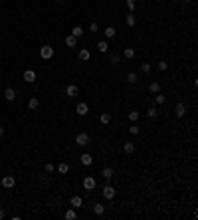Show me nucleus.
<instances>
[{
	"instance_id": "obj_1",
	"label": "nucleus",
	"mask_w": 198,
	"mask_h": 220,
	"mask_svg": "<svg viewBox=\"0 0 198 220\" xmlns=\"http://www.w3.org/2000/svg\"><path fill=\"white\" fill-rule=\"evenodd\" d=\"M89 143H91V137H89L87 133H77L76 135V145L77 147H87Z\"/></svg>"
},
{
	"instance_id": "obj_2",
	"label": "nucleus",
	"mask_w": 198,
	"mask_h": 220,
	"mask_svg": "<svg viewBox=\"0 0 198 220\" xmlns=\"http://www.w3.org/2000/svg\"><path fill=\"white\" fill-rule=\"evenodd\" d=\"M40 58L42 60H52L53 58V48L52 46H42L40 48Z\"/></svg>"
},
{
	"instance_id": "obj_3",
	"label": "nucleus",
	"mask_w": 198,
	"mask_h": 220,
	"mask_svg": "<svg viewBox=\"0 0 198 220\" xmlns=\"http://www.w3.org/2000/svg\"><path fill=\"white\" fill-rule=\"evenodd\" d=\"M95 186H97V182H95L93 176H85V179H83V189H85V190H89V192H91V190L95 189Z\"/></svg>"
},
{
	"instance_id": "obj_4",
	"label": "nucleus",
	"mask_w": 198,
	"mask_h": 220,
	"mask_svg": "<svg viewBox=\"0 0 198 220\" xmlns=\"http://www.w3.org/2000/svg\"><path fill=\"white\" fill-rule=\"evenodd\" d=\"M76 113H77L79 117H85V115L89 113V105H87V103H83V101H81V103H77V107H76Z\"/></svg>"
},
{
	"instance_id": "obj_5",
	"label": "nucleus",
	"mask_w": 198,
	"mask_h": 220,
	"mask_svg": "<svg viewBox=\"0 0 198 220\" xmlns=\"http://www.w3.org/2000/svg\"><path fill=\"white\" fill-rule=\"evenodd\" d=\"M14 185H16V179L12 175H6L2 179V186H4V189H14Z\"/></svg>"
},
{
	"instance_id": "obj_6",
	"label": "nucleus",
	"mask_w": 198,
	"mask_h": 220,
	"mask_svg": "<svg viewBox=\"0 0 198 220\" xmlns=\"http://www.w3.org/2000/svg\"><path fill=\"white\" fill-rule=\"evenodd\" d=\"M174 115L178 117V119H182V117L186 115V105L184 103H176L174 105Z\"/></svg>"
},
{
	"instance_id": "obj_7",
	"label": "nucleus",
	"mask_w": 198,
	"mask_h": 220,
	"mask_svg": "<svg viewBox=\"0 0 198 220\" xmlns=\"http://www.w3.org/2000/svg\"><path fill=\"white\" fill-rule=\"evenodd\" d=\"M123 151H125L127 155H133V153L137 151V145L131 143V141H125V143H123Z\"/></svg>"
},
{
	"instance_id": "obj_8",
	"label": "nucleus",
	"mask_w": 198,
	"mask_h": 220,
	"mask_svg": "<svg viewBox=\"0 0 198 220\" xmlns=\"http://www.w3.org/2000/svg\"><path fill=\"white\" fill-rule=\"evenodd\" d=\"M103 196L107 198V200H111V198L115 196V189H113L111 185H105V186H103Z\"/></svg>"
},
{
	"instance_id": "obj_9",
	"label": "nucleus",
	"mask_w": 198,
	"mask_h": 220,
	"mask_svg": "<svg viewBox=\"0 0 198 220\" xmlns=\"http://www.w3.org/2000/svg\"><path fill=\"white\" fill-rule=\"evenodd\" d=\"M69 204H71V208L77 210V208H81V204H83V198L81 196H71L69 198Z\"/></svg>"
},
{
	"instance_id": "obj_10",
	"label": "nucleus",
	"mask_w": 198,
	"mask_h": 220,
	"mask_svg": "<svg viewBox=\"0 0 198 220\" xmlns=\"http://www.w3.org/2000/svg\"><path fill=\"white\" fill-rule=\"evenodd\" d=\"M77 93H79V89H77V85H67V87H66V95H67V97H77Z\"/></svg>"
},
{
	"instance_id": "obj_11",
	"label": "nucleus",
	"mask_w": 198,
	"mask_h": 220,
	"mask_svg": "<svg viewBox=\"0 0 198 220\" xmlns=\"http://www.w3.org/2000/svg\"><path fill=\"white\" fill-rule=\"evenodd\" d=\"M24 82H28V83L36 82V72H34V69H26V72H24Z\"/></svg>"
},
{
	"instance_id": "obj_12",
	"label": "nucleus",
	"mask_w": 198,
	"mask_h": 220,
	"mask_svg": "<svg viewBox=\"0 0 198 220\" xmlns=\"http://www.w3.org/2000/svg\"><path fill=\"white\" fill-rule=\"evenodd\" d=\"M4 99H6V101H14L16 99V91L12 87H6V89H4Z\"/></svg>"
},
{
	"instance_id": "obj_13",
	"label": "nucleus",
	"mask_w": 198,
	"mask_h": 220,
	"mask_svg": "<svg viewBox=\"0 0 198 220\" xmlns=\"http://www.w3.org/2000/svg\"><path fill=\"white\" fill-rule=\"evenodd\" d=\"M103 34H105L107 40H111V38H115V36H117V30L113 28V26H107V28L103 30Z\"/></svg>"
},
{
	"instance_id": "obj_14",
	"label": "nucleus",
	"mask_w": 198,
	"mask_h": 220,
	"mask_svg": "<svg viewBox=\"0 0 198 220\" xmlns=\"http://www.w3.org/2000/svg\"><path fill=\"white\" fill-rule=\"evenodd\" d=\"M101 176H103V179L109 182L111 179H113V169H109V167H105L103 171H101Z\"/></svg>"
},
{
	"instance_id": "obj_15",
	"label": "nucleus",
	"mask_w": 198,
	"mask_h": 220,
	"mask_svg": "<svg viewBox=\"0 0 198 220\" xmlns=\"http://www.w3.org/2000/svg\"><path fill=\"white\" fill-rule=\"evenodd\" d=\"M63 218H66V220H76L77 218V210H76V208H69V210H66Z\"/></svg>"
},
{
	"instance_id": "obj_16",
	"label": "nucleus",
	"mask_w": 198,
	"mask_h": 220,
	"mask_svg": "<svg viewBox=\"0 0 198 220\" xmlns=\"http://www.w3.org/2000/svg\"><path fill=\"white\" fill-rule=\"evenodd\" d=\"M91 163H93V157H91L89 153H83V155H81V165H85V167H89Z\"/></svg>"
},
{
	"instance_id": "obj_17",
	"label": "nucleus",
	"mask_w": 198,
	"mask_h": 220,
	"mask_svg": "<svg viewBox=\"0 0 198 220\" xmlns=\"http://www.w3.org/2000/svg\"><path fill=\"white\" fill-rule=\"evenodd\" d=\"M123 58H125V60H133V58H135V50H133V48H125V50H123Z\"/></svg>"
},
{
	"instance_id": "obj_18",
	"label": "nucleus",
	"mask_w": 198,
	"mask_h": 220,
	"mask_svg": "<svg viewBox=\"0 0 198 220\" xmlns=\"http://www.w3.org/2000/svg\"><path fill=\"white\" fill-rule=\"evenodd\" d=\"M149 91H151V93H160V83L159 82H151L149 83Z\"/></svg>"
},
{
	"instance_id": "obj_19",
	"label": "nucleus",
	"mask_w": 198,
	"mask_h": 220,
	"mask_svg": "<svg viewBox=\"0 0 198 220\" xmlns=\"http://www.w3.org/2000/svg\"><path fill=\"white\" fill-rule=\"evenodd\" d=\"M66 46L67 48H76L77 46V38H76V36H67V38H66Z\"/></svg>"
},
{
	"instance_id": "obj_20",
	"label": "nucleus",
	"mask_w": 198,
	"mask_h": 220,
	"mask_svg": "<svg viewBox=\"0 0 198 220\" xmlns=\"http://www.w3.org/2000/svg\"><path fill=\"white\" fill-rule=\"evenodd\" d=\"M93 212L97 214V216H101V214L105 212V206L101 204V202H95V204H93Z\"/></svg>"
},
{
	"instance_id": "obj_21",
	"label": "nucleus",
	"mask_w": 198,
	"mask_h": 220,
	"mask_svg": "<svg viewBox=\"0 0 198 220\" xmlns=\"http://www.w3.org/2000/svg\"><path fill=\"white\" fill-rule=\"evenodd\" d=\"M71 36L81 38V36H83V28H81V26H73V28H71Z\"/></svg>"
},
{
	"instance_id": "obj_22",
	"label": "nucleus",
	"mask_w": 198,
	"mask_h": 220,
	"mask_svg": "<svg viewBox=\"0 0 198 220\" xmlns=\"http://www.w3.org/2000/svg\"><path fill=\"white\" fill-rule=\"evenodd\" d=\"M38 107H40V101H38V97H32V99L28 101V109H32V111H34V109H38Z\"/></svg>"
},
{
	"instance_id": "obj_23",
	"label": "nucleus",
	"mask_w": 198,
	"mask_h": 220,
	"mask_svg": "<svg viewBox=\"0 0 198 220\" xmlns=\"http://www.w3.org/2000/svg\"><path fill=\"white\" fill-rule=\"evenodd\" d=\"M109 121H111V115L109 113H101L99 115V123H101V125H109Z\"/></svg>"
},
{
	"instance_id": "obj_24",
	"label": "nucleus",
	"mask_w": 198,
	"mask_h": 220,
	"mask_svg": "<svg viewBox=\"0 0 198 220\" xmlns=\"http://www.w3.org/2000/svg\"><path fill=\"white\" fill-rule=\"evenodd\" d=\"M127 82H129V83H137L139 82L137 72H129V73H127Z\"/></svg>"
},
{
	"instance_id": "obj_25",
	"label": "nucleus",
	"mask_w": 198,
	"mask_h": 220,
	"mask_svg": "<svg viewBox=\"0 0 198 220\" xmlns=\"http://www.w3.org/2000/svg\"><path fill=\"white\" fill-rule=\"evenodd\" d=\"M89 58H91V54H89V50H79V60H81V62H87Z\"/></svg>"
},
{
	"instance_id": "obj_26",
	"label": "nucleus",
	"mask_w": 198,
	"mask_h": 220,
	"mask_svg": "<svg viewBox=\"0 0 198 220\" xmlns=\"http://www.w3.org/2000/svg\"><path fill=\"white\" fill-rule=\"evenodd\" d=\"M125 22H127V26H131V28H133V26L137 24V18H135L133 14H127V16H125Z\"/></svg>"
},
{
	"instance_id": "obj_27",
	"label": "nucleus",
	"mask_w": 198,
	"mask_h": 220,
	"mask_svg": "<svg viewBox=\"0 0 198 220\" xmlns=\"http://www.w3.org/2000/svg\"><path fill=\"white\" fill-rule=\"evenodd\" d=\"M109 62H111V66H117V63L121 62V54H111Z\"/></svg>"
},
{
	"instance_id": "obj_28",
	"label": "nucleus",
	"mask_w": 198,
	"mask_h": 220,
	"mask_svg": "<svg viewBox=\"0 0 198 220\" xmlns=\"http://www.w3.org/2000/svg\"><path fill=\"white\" fill-rule=\"evenodd\" d=\"M67 171H69V165H67V163H60V165H58V173L66 175Z\"/></svg>"
},
{
	"instance_id": "obj_29",
	"label": "nucleus",
	"mask_w": 198,
	"mask_h": 220,
	"mask_svg": "<svg viewBox=\"0 0 198 220\" xmlns=\"http://www.w3.org/2000/svg\"><path fill=\"white\" fill-rule=\"evenodd\" d=\"M107 48H109V46H107V42H103V40L97 42V50H99L101 54H107Z\"/></svg>"
},
{
	"instance_id": "obj_30",
	"label": "nucleus",
	"mask_w": 198,
	"mask_h": 220,
	"mask_svg": "<svg viewBox=\"0 0 198 220\" xmlns=\"http://www.w3.org/2000/svg\"><path fill=\"white\" fill-rule=\"evenodd\" d=\"M139 117H141V115H139V111H135V109H131V111H129V119H131L133 123L139 121Z\"/></svg>"
},
{
	"instance_id": "obj_31",
	"label": "nucleus",
	"mask_w": 198,
	"mask_h": 220,
	"mask_svg": "<svg viewBox=\"0 0 198 220\" xmlns=\"http://www.w3.org/2000/svg\"><path fill=\"white\" fill-rule=\"evenodd\" d=\"M147 115H149V117H151V119H154V117H157V115H159V111H157V107H149V109H147Z\"/></svg>"
},
{
	"instance_id": "obj_32",
	"label": "nucleus",
	"mask_w": 198,
	"mask_h": 220,
	"mask_svg": "<svg viewBox=\"0 0 198 220\" xmlns=\"http://www.w3.org/2000/svg\"><path fill=\"white\" fill-rule=\"evenodd\" d=\"M154 101H157L159 105H163L164 101H167V97H164V95H160V93H154Z\"/></svg>"
},
{
	"instance_id": "obj_33",
	"label": "nucleus",
	"mask_w": 198,
	"mask_h": 220,
	"mask_svg": "<svg viewBox=\"0 0 198 220\" xmlns=\"http://www.w3.org/2000/svg\"><path fill=\"white\" fill-rule=\"evenodd\" d=\"M157 68H159V72H167V69H168V63H167V62H159Z\"/></svg>"
},
{
	"instance_id": "obj_34",
	"label": "nucleus",
	"mask_w": 198,
	"mask_h": 220,
	"mask_svg": "<svg viewBox=\"0 0 198 220\" xmlns=\"http://www.w3.org/2000/svg\"><path fill=\"white\" fill-rule=\"evenodd\" d=\"M125 4H127V8H129V10L137 8V0H125Z\"/></svg>"
},
{
	"instance_id": "obj_35",
	"label": "nucleus",
	"mask_w": 198,
	"mask_h": 220,
	"mask_svg": "<svg viewBox=\"0 0 198 220\" xmlns=\"http://www.w3.org/2000/svg\"><path fill=\"white\" fill-rule=\"evenodd\" d=\"M151 69H153L151 63H141V72H143V73H149Z\"/></svg>"
},
{
	"instance_id": "obj_36",
	"label": "nucleus",
	"mask_w": 198,
	"mask_h": 220,
	"mask_svg": "<svg viewBox=\"0 0 198 220\" xmlns=\"http://www.w3.org/2000/svg\"><path fill=\"white\" fill-rule=\"evenodd\" d=\"M44 171H46V173H53V171H56V167H53L52 163H46V165H44Z\"/></svg>"
},
{
	"instance_id": "obj_37",
	"label": "nucleus",
	"mask_w": 198,
	"mask_h": 220,
	"mask_svg": "<svg viewBox=\"0 0 198 220\" xmlns=\"http://www.w3.org/2000/svg\"><path fill=\"white\" fill-rule=\"evenodd\" d=\"M139 131H141V129H139V125H131V127H129V133H131V135H139Z\"/></svg>"
},
{
	"instance_id": "obj_38",
	"label": "nucleus",
	"mask_w": 198,
	"mask_h": 220,
	"mask_svg": "<svg viewBox=\"0 0 198 220\" xmlns=\"http://www.w3.org/2000/svg\"><path fill=\"white\" fill-rule=\"evenodd\" d=\"M89 30H91V34H95V32L99 30V26H97V22H91V26H89Z\"/></svg>"
},
{
	"instance_id": "obj_39",
	"label": "nucleus",
	"mask_w": 198,
	"mask_h": 220,
	"mask_svg": "<svg viewBox=\"0 0 198 220\" xmlns=\"http://www.w3.org/2000/svg\"><path fill=\"white\" fill-rule=\"evenodd\" d=\"M40 180H42V182H44V185H50V179H48V176H46V175H44V176H42V179H40Z\"/></svg>"
},
{
	"instance_id": "obj_40",
	"label": "nucleus",
	"mask_w": 198,
	"mask_h": 220,
	"mask_svg": "<svg viewBox=\"0 0 198 220\" xmlns=\"http://www.w3.org/2000/svg\"><path fill=\"white\" fill-rule=\"evenodd\" d=\"M4 216H6V212H4V208H0V220H2Z\"/></svg>"
},
{
	"instance_id": "obj_41",
	"label": "nucleus",
	"mask_w": 198,
	"mask_h": 220,
	"mask_svg": "<svg viewBox=\"0 0 198 220\" xmlns=\"http://www.w3.org/2000/svg\"><path fill=\"white\" fill-rule=\"evenodd\" d=\"M4 135V127H0V137H2Z\"/></svg>"
},
{
	"instance_id": "obj_42",
	"label": "nucleus",
	"mask_w": 198,
	"mask_h": 220,
	"mask_svg": "<svg viewBox=\"0 0 198 220\" xmlns=\"http://www.w3.org/2000/svg\"><path fill=\"white\" fill-rule=\"evenodd\" d=\"M182 2H184V4H188V2H192V0H182Z\"/></svg>"
},
{
	"instance_id": "obj_43",
	"label": "nucleus",
	"mask_w": 198,
	"mask_h": 220,
	"mask_svg": "<svg viewBox=\"0 0 198 220\" xmlns=\"http://www.w3.org/2000/svg\"><path fill=\"white\" fill-rule=\"evenodd\" d=\"M56 2H58V4H62V2H63V0H56Z\"/></svg>"
}]
</instances>
